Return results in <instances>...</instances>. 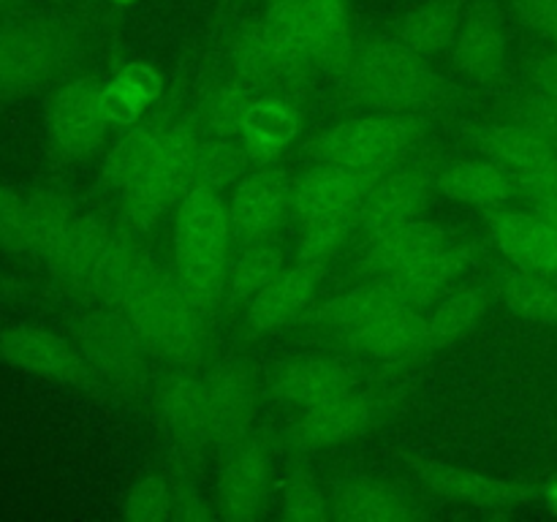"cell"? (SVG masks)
I'll use <instances>...</instances> for the list:
<instances>
[{"label": "cell", "mask_w": 557, "mask_h": 522, "mask_svg": "<svg viewBox=\"0 0 557 522\" xmlns=\"http://www.w3.org/2000/svg\"><path fill=\"white\" fill-rule=\"evenodd\" d=\"M232 234L234 226L228 207L221 201V190L196 185L177 204L172 275L185 297L205 315L226 297Z\"/></svg>", "instance_id": "6da1fadb"}, {"label": "cell", "mask_w": 557, "mask_h": 522, "mask_svg": "<svg viewBox=\"0 0 557 522\" xmlns=\"http://www.w3.org/2000/svg\"><path fill=\"white\" fill-rule=\"evenodd\" d=\"M47 253L63 286L109 302H117L152 264L139 245L90 215H76Z\"/></svg>", "instance_id": "7a4b0ae2"}, {"label": "cell", "mask_w": 557, "mask_h": 522, "mask_svg": "<svg viewBox=\"0 0 557 522\" xmlns=\"http://www.w3.org/2000/svg\"><path fill=\"white\" fill-rule=\"evenodd\" d=\"M114 304L156 357L190 364L205 351L207 315L185 297L172 272L161 270L156 261Z\"/></svg>", "instance_id": "3957f363"}, {"label": "cell", "mask_w": 557, "mask_h": 522, "mask_svg": "<svg viewBox=\"0 0 557 522\" xmlns=\"http://www.w3.org/2000/svg\"><path fill=\"white\" fill-rule=\"evenodd\" d=\"M341 74L346 76L359 101L381 112H403L417 107L435 85L424 58L403 47L397 38L354 47Z\"/></svg>", "instance_id": "277c9868"}, {"label": "cell", "mask_w": 557, "mask_h": 522, "mask_svg": "<svg viewBox=\"0 0 557 522\" xmlns=\"http://www.w3.org/2000/svg\"><path fill=\"white\" fill-rule=\"evenodd\" d=\"M419 128L400 112H375L346 120L315 141L313 152L326 166L386 172L417 141Z\"/></svg>", "instance_id": "5b68a950"}, {"label": "cell", "mask_w": 557, "mask_h": 522, "mask_svg": "<svg viewBox=\"0 0 557 522\" xmlns=\"http://www.w3.org/2000/svg\"><path fill=\"white\" fill-rule=\"evenodd\" d=\"M310 60L297 22L281 5H267L259 20L237 33L232 44V69L256 85H272L297 76Z\"/></svg>", "instance_id": "8992f818"}, {"label": "cell", "mask_w": 557, "mask_h": 522, "mask_svg": "<svg viewBox=\"0 0 557 522\" xmlns=\"http://www.w3.org/2000/svg\"><path fill=\"white\" fill-rule=\"evenodd\" d=\"M201 141L183 125L166 128V141L156 166L120 194V212L134 226H150L196 188V156Z\"/></svg>", "instance_id": "52a82bcc"}, {"label": "cell", "mask_w": 557, "mask_h": 522, "mask_svg": "<svg viewBox=\"0 0 557 522\" xmlns=\"http://www.w3.org/2000/svg\"><path fill=\"white\" fill-rule=\"evenodd\" d=\"M82 346H85L92 368L117 386L139 384L147 375V362L156 357L123 313L98 315V319L87 321Z\"/></svg>", "instance_id": "ba28073f"}, {"label": "cell", "mask_w": 557, "mask_h": 522, "mask_svg": "<svg viewBox=\"0 0 557 522\" xmlns=\"http://www.w3.org/2000/svg\"><path fill=\"white\" fill-rule=\"evenodd\" d=\"M294 196H297V179L283 169H259L239 179L232 201H228V217L234 232L250 239H261L283 223L288 212H294Z\"/></svg>", "instance_id": "9c48e42d"}, {"label": "cell", "mask_w": 557, "mask_h": 522, "mask_svg": "<svg viewBox=\"0 0 557 522\" xmlns=\"http://www.w3.org/2000/svg\"><path fill=\"white\" fill-rule=\"evenodd\" d=\"M341 337L364 357L408 359L428 351V315L413 304L395 302L359 321Z\"/></svg>", "instance_id": "30bf717a"}, {"label": "cell", "mask_w": 557, "mask_h": 522, "mask_svg": "<svg viewBox=\"0 0 557 522\" xmlns=\"http://www.w3.org/2000/svg\"><path fill=\"white\" fill-rule=\"evenodd\" d=\"M270 3L281 5L294 16L313 63L343 71L357 47L348 0H270Z\"/></svg>", "instance_id": "8fae6325"}, {"label": "cell", "mask_w": 557, "mask_h": 522, "mask_svg": "<svg viewBox=\"0 0 557 522\" xmlns=\"http://www.w3.org/2000/svg\"><path fill=\"white\" fill-rule=\"evenodd\" d=\"M158 417L177 438L194 446L218 444L210 381L199 373H174L156 391Z\"/></svg>", "instance_id": "7c38bea8"}, {"label": "cell", "mask_w": 557, "mask_h": 522, "mask_svg": "<svg viewBox=\"0 0 557 522\" xmlns=\"http://www.w3.org/2000/svg\"><path fill=\"white\" fill-rule=\"evenodd\" d=\"M63 30L54 20H25L0 33V79L11 85L36 82L58 63Z\"/></svg>", "instance_id": "4fadbf2b"}, {"label": "cell", "mask_w": 557, "mask_h": 522, "mask_svg": "<svg viewBox=\"0 0 557 522\" xmlns=\"http://www.w3.org/2000/svg\"><path fill=\"white\" fill-rule=\"evenodd\" d=\"M267 482H270V446L264 438H243L234 444L221 482H218V504L228 520H253L264 504Z\"/></svg>", "instance_id": "5bb4252c"}, {"label": "cell", "mask_w": 557, "mask_h": 522, "mask_svg": "<svg viewBox=\"0 0 557 522\" xmlns=\"http://www.w3.org/2000/svg\"><path fill=\"white\" fill-rule=\"evenodd\" d=\"M354 389H359L354 370L332 357L288 359L277 368L275 381H272V391H275L277 400L288 402L299 411L335 400V397L348 395Z\"/></svg>", "instance_id": "9a60e30c"}, {"label": "cell", "mask_w": 557, "mask_h": 522, "mask_svg": "<svg viewBox=\"0 0 557 522\" xmlns=\"http://www.w3.org/2000/svg\"><path fill=\"white\" fill-rule=\"evenodd\" d=\"M373 406L359 389L326 400L321 406L305 408L294 424L292 440L302 449H332L357 440L373 424Z\"/></svg>", "instance_id": "2e32d148"}, {"label": "cell", "mask_w": 557, "mask_h": 522, "mask_svg": "<svg viewBox=\"0 0 557 522\" xmlns=\"http://www.w3.org/2000/svg\"><path fill=\"white\" fill-rule=\"evenodd\" d=\"M109 123L107 87L96 79L71 82L52 107L54 139L69 152L92 150Z\"/></svg>", "instance_id": "e0dca14e"}, {"label": "cell", "mask_w": 557, "mask_h": 522, "mask_svg": "<svg viewBox=\"0 0 557 522\" xmlns=\"http://www.w3.org/2000/svg\"><path fill=\"white\" fill-rule=\"evenodd\" d=\"M324 275V266L299 264L286 266L253 302L245 308V321L256 332H277L299 319L305 310L313 304L319 281Z\"/></svg>", "instance_id": "ac0fdd59"}, {"label": "cell", "mask_w": 557, "mask_h": 522, "mask_svg": "<svg viewBox=\"0 0 557 522\" xmlns=\"http://www.w3.org/2000/svg\"><path fill=\"white\" fill-rule=\"evenodd\" d=\"M381 172H359V169H343V166H326L315 169L305 179L297 183V196H294V215H335V212H346V215H359L364 194L370 190L373 179Z\"/></svg>", "instance_id": "d6986e66"}, {"label": "cell", "mask_w": 557, "mask_h": 522, "mask_svg": "<svg viewBox=\"0 0 557 522\" xmlns=\"http://www.w3.org/2000/svg\"><path fill=\"white\" fill-rule=\"evenodd\" d=\"M424 201V183L417 172L386 169L373 179L357 215V232L364 239L417 217Z\"/></svg>", "instance_id": "ffe728a7"}, {"label": "cell", "mask_w": 557, "mask_h": 522, "mask_svg": "<svg viewBox=\"0 0 557 522\" xmlns=\"http://www.w3.org/2000/svg\"><path fill=\"white\" fill-rule=\"evenodd\" d=\"M449 243V234L438 223L411 221L392 226L375 237L364 239V270L373 272V277L386 275V272L403 270L417 261L430 259Z\"/></svg>", "instance_id": "44dd1931"}, {"label": "cell", "mask_w": 557, "mask_h": 522, "mask_svg": "<svg viewBox=\"0 0 557 522\" xmlns=\"http://www.w3.org/2000/svg\"><path fill=\"white\" fill-rule=\"evenodd\" d=\"M493 239L522 270L557 275V228L533 212H504L493 221Z\"/></svg>", "instance_id": "7402d4cb"}, {"label": "cell", "mask_w": 557, "mask_h": 522, "mask_svg": "<svg viewBox=\"0 0 557 522\" xmlns=\"http://www.w3.org/2000/svg\"><path fill=\"white\" fill-rule=\"evenodd\" d=\"M419 482L435 495L457 504L482 506V509H504V506L522 504L525 489L506 478L482 476V473L466 471V468L438 465V462H413Z\"/></svg>", "instance_id": "603a6c76"}, {"label": "cell", "mask_w": 557, "mask_h": 522, "mask_svg": "<svg viewBox=\"0 0 557 522\" xmlns=\"http://www.w3.org/2000/svg\"><path fill=\"white\" fill-rule=\"evenodd\" d=\"M451 58L468 76L498 74L506 60V30L490 9H466L462 25L451 41Z\"/></svg>", "instance_id": "cb8c5ba5"}, {"label": "cell", "mask_w": 557, "mask_h": 522, "mask_svg": "<svg viewBox=\"0 0 557 522\" xmlns=\"http://www.w3.org/2000/svg\"><path fill=\"white\" fill-rule=\"evenodd\" d=\"M462 16H466L462 0H422L403 16L397 41L428 60L451 49V41L462 25Z\"/></svg>", "instance_id": "d4e9b609"}, {"label": "cell", "mask_w": 557, "mask_h": 522, "mask_svg": "<svg viewBox=\"0 0 557 522\" xmlns=\"http://www.w3.org/2000/svg\"><path fill=\"white\" fill-rule=\"evenodd\" d=\"M444 196L471 207H504L517 188V179L498 161H457L438 179Z\"/></svg>", "instance_id": "484cf974"}, {"label": "cell", "mask_w": 557, "mask_h": 522, "mask_svg": "<svg viewBox=\"0 0 557 522\" xmlns=\"http://www.w3.org/2000/svg\"><path fill=\"white\" fill-rule=\"evenodd\" d=\"M201 500L190 489H185L177 478L152 476L141 478L125 495V517L136 522H161L180 517V520H196V517H210V511L199 509Z\"/></svg>", "instance_id": "4316f807"}, {"label": "cell", "mask_w": 557, "mask_h": 522, "mask_svg": "<svg viewBox=\"0 0 557 522\" xmlns=\"http://www.w3.org/2000/svg\"><path fill=\"white\" fill-rule=\"evenodd\" d=\"M462 253L460 248H451L446 245L444 250H438L430 259L417 261L411 266H403V270L386 272V275H379L375 281L403 304H419L433 302L441 291L446 288V283L462 270Z\"/></svg>", "instance_id": "83f0119b"}, {"label": "cell", "mask_w": 557, "mask_h": 522, "mask_svg": "<svg viewBox=\"0 0 557 522\" xmlns=\"http://www.w3.org/2000/svg\"><path fill=\"white\" fill-rule=\"evenodd\" d=\"M476 145L490 161H498L500 166L509 169L515 179L544 166V163L553 161L557 156V150H553L542 136H536L531 128L517 123V120L482 128L476 136Z\"/></svg>", "instance_id": "f1b7e54d"}, {"label": "cell", "mask_w": 557, "mask_h": 522, "mask_svg": "<svg viewBox=\"0 0 557 522\" xmlns=\"http://www.w3.org/2000/svg\"><path fill=\"white\" fill-rule=\"evenodd\" d=\"M330 509L335 520L354 522H397L413 514L406 495L386 482H351L343 484L330 498Z\"/></svg>", "instance_id": "f546056e"}, {"label": "cell", "mask_w": 557, "mask_h": 522, "mask_svg": "<svg viewBox=\"0 0 557 522\" xmlns=\"http://www.w3.org/2000/svg\"><path fill=\"white\" fill-rule=\"evenodd\" d=\"M286 266L288 264L283 248L267 243L264 237L253 239L248 248L239 250L237 259H232L223 302L232 304L234 310H245Z\"/></svg>", "instance_id": "4dcf8cb0"}, {"label": "cell", "mask_w": 557, "mask_h": 522, "mask_svg": "<svg viewBox=\"0 0 557 522\" xmlns=\"http://www.w3.org/2000/svg\"><path fill=\"white\" fill-rule=\"evenodd\" d=\"M9 353L16 364L49 378L82 381L87 375L85 359L69 343L44 332H14L9 337Z\"/></svg>", "instance_id": "1f68e13d"}, {"label": "cell", "mask_w": 557, "mask_h": 522, "mask_svg": "<svg viewBox=\"0 0 557 522\" xmlns=\"http://www.w3.org/2000/svg\"><path fill=\"white\" fill-rule=\"evenodd\" d=\"M163 141H166V128H161V125H147V128H136L128 136H123L103 163L107 183L117 194L139 183L161 158Z\"/></svg>", "instance_id": "d6a6232c"}, {"label": "cell", "mask_w": 557, "mask_h": 522, "mask_svg": "<svg viewBox=\"0 0 557 522\" xmlns=\"http://www.w3.org/2000/svg\"><path fill=\"white\" fill-rule=\"evenodd\" d=\"M297 130L299 114L294 112V107H288L283 98L261 92L239 139H243L250 158H267L283 150L297 136Z\"/></svg>", "instance_id": "836d02e7"}, {"label": "cell", "mask_w": 557, "mask_h": 522, "mask_svg": "<svg viewBox=\"0 0 557 522\" xmlns=\"http://www.w3.org/2000/svg\"><path fill=\"white\" fill-rule=\"evenodd\" d=\"M490 310L484 288H460L428 315V348H444L476 330Z\"/></svg>", "instance_id": "e575fe53"}, {"label": "cell", "mask_w": 557, "mask_h": 522, "mask_svg": "<svg viewBox=\"0 0 557 522\" xmlns=\"http://www.w3.org/2000/svg\"><path fill=\"white\" fill-rule=\"evenodd\" d=\"M163 90L161 74L147 63H128L107 85L109 120L120 125L136 123L147 103L158 101Z\"/></svg>", "instance_id": "d590c367"}, {"label": "cell", "mask_w": 557, "mask_h": 522, "mask_svg": "<svg viewBox=\"0 0 557 522\" xmlns=\"http://www.w3.org/2000/svg\"><path fill=\"white\" fill-rule=\"evenodd\" d=\"M261 85L243 79L234 74L232 79L223 82L207 101V125L215 130L218 139H237L243 136L245 123H248L250 112H253L256 101H259Z\"/></svg>", "instance_id": "8d00e7d4"}, {"label": "cell", "mask_w": 557, "mask_h": 522, "mask_svg": "<svg viewBox=\"0 0 557 522\" xmlns=\"http://www.w3.org/2000/svg\"><path fill=\"white\" fill-rule=\"evenodd\" d=\"M357 232V217L346 212L335 215H308L297 217V253L299 261L324 266L335 259L351 234Z\"/></svg>", "instance_id": "74e56055"}, {"label": "cell", "mask_w": 557, "mask_h": 522, "mask_svg": "<svg viewBox=\"0 0 557 522\" xmlns=\"http://www.w3.org/2000/svg\"><path fill=\"white\" fill-rule=\"evenodd\" d=\"M500 294H504L506 304L525 319L557 326V283L547 272H533L520 266V272H511L504 277Z\"/></svg>", "instance_id": "f35d334b"}, {"label": "cell", "mask_w": 557, "mask_h": 522, "mask_svg": "<svg viewBox=\"0 0 557 522\" xmlns=\"http://www.w3.org/2000/svg\"><path fill=\"white\" fill-rule=\"evenodd\" d=\"M250 161L253 158L245 150L243 141L215 139L210 145H201L199 156H196V185H207L215 190L226 188V185L237 183Z\"/></svg>", "instance_id": "ab89813d"}, {"label": "cell", "mask_w": 557, "mask_h": 522, "mask_svg": "<svg viewBox=\"0 0 557 522\" xmlns=\"http://www.w3.org/2000/svg\"><path fill=\"white\" fill-rule=\"evenodd\" d=\"M283 514L297 522H321L332 517L330 498L308 473H297L283 493Z\"/></svg>", "instance_id": "60d3db41"}, {"label": "cell", "mask_w": 557, "mask_h": 522, "mask_svg": "<svg viewBox=\"0 0 557 522\" xmlns=\"http://www.w3.org/2000/svg\"><path fill=\"white\" fill-rule=\"evenodd\" d=\"M517 123L531 128L533 134L542 136L553 150H557V92H539L517 107Z\"/></svg>", "instance_id": "b9f144b4"}, {"label": "cell", "mask_w": 557, "mask_h": 522, "mask_svg": "<svg viewBox=\"0 0 557 522\" xmlns=\"http://www.w3.org/2000/svg\"><path fill=\"white\" fill-rule=\"evenodd\" d=\"M517 188L531 199L533 210H553V207H557V156L544 166L517 177Z\"/></svg>", "instance_id": "7bdbcfd3"}, {"label": "cell", "mask_w": 557, "mask_h": 522, "mask_svg": "<svg viewBox=\"0 0 557 522\" xmlns=\"http://www.w3.org/2000/svg\"><path fill=\"white\" fill-rule=\"evenodd\" d=\"M533 76H536V85L544 92H557V47L539 60L536 69H533Z\"/></svg>", "instance_id": "ee69618b"}, {"label": "cell", "mask_w": 557, "mask_h": 522, "mask_svg": "<svg viewBox=\"0 0 557 522\" xmlns=\"http://www.w3.org/2000/svg\"><path fill=\"white\" fill-rule=\"evenodd\" d=\"M547 504L553 506V509L557 511V484H553V487L547 489Z\"/></svg>", "instance_id": "f6af8a7d"}, {"label": "cell", "mask_w": 557, "mask_h": 522, "mask_svg": "<svg viewBox=\"0 0 557 522\" xmlns=\"http://www.w3.org/2000/svg\"><path fill=\"white\" fill-rule=\"evenodd\" d=\"M117 3H134V0H117Z\"/></svg>", "instance_id": "bcb514c9"}]
</instances>
